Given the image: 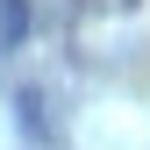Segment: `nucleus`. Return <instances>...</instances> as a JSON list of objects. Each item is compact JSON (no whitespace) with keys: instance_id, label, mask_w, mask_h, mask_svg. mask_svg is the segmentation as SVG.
I'll return each mask as SVG.
<instances>
[{"instance_id":"1","label":"nucleus","mask_w":150,"mask_h":150,"mask_svg":"<svg viewBox=\"0 0 150 150\" xmlns=\"http://www.w3.org/2000/svg\"><path fill=\"white\" fill-rule=\"evenodd\" d=\"M29 43V0H0V57Z\"/></svg>"}]
</instances>
